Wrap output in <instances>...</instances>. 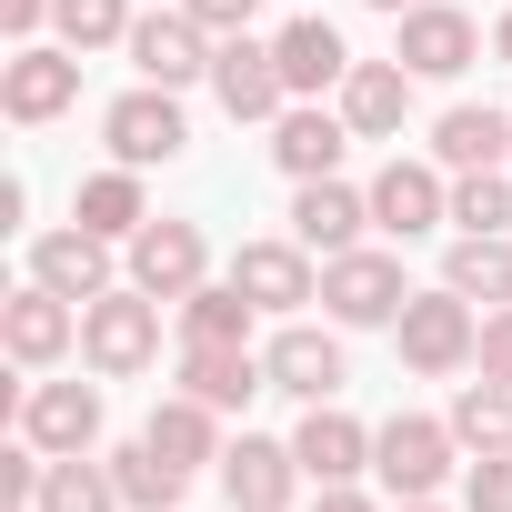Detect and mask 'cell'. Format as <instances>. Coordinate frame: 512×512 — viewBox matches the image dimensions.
Here are the masks:
<instances>
[{
	"mask_svg": "<svg viewBox=\"0 0 512 512\" xmlns=\"http://www.w3.org/2000/svg\"><path fill=\"white\" fill-rule=\"evenodd\" d=\"M81 352H91V372H151V352H161V302L131 282V292H101V302H81Z\"/></svg>",
	"mask_w": 512,
	"mask_h": 512,
	"instance_id": "cell-1",
	"label": "cell"
},
{
	"mask_svg": "<svg viewBox=\"0 0 512 512\" xmlns=\"http://www.w3.org/2000/svg\"><path fill=\"white\" fill-rule=\"evenodd\" d=\"M392 342H402V362H412V372H462V362L482 352V322H472V302L442 282V292H412V302H402Z\"/></svg>",
	"mask_w": 512,
	"mask_h": 512,
	"instance_id": "cell-2",
	"label": "cell"
},
{
	"mask_svg": "<svg viewBox=\"0 0 512 512\" xmlns=\"http://www.w3.org/2000/svg\"><path fill=\"white\" fill-rule=\"evenodd\" d=\"M101 141H111V161H131V171H151V161H181V141H191V121H181V91H161V81L121 91V101L101 111Z\"/></svg>",
	"mask_w": 512,
	"mask_h": 512,
	"instance_id": "cell-3",
	"label": "cell"
},
{
	"mask_svg": "<svg viewBox=\"0 0 512 512\" xmlns=\"http://www.w3.org/2000/svg\"><path fill=\"white\" fill-rule=\"evenodd\" d=\"M372 472L392 482V502H432L442 472H452V422H422V412H392L372 432Z\"/></svg>",
	"mask_w": 512,
	"mask_h": 512,
	"instance_id": "cell-4",
	"label": "cell"
},
{
	"mask_svg": "<svg viewBox=\"0 0 512 512\" xmlns=\"http://www.w3.org/2000/svg\"><path fill=\"white\" fill-rule=\"evenodd\" d=\"M211 91H221L231 121H282V111H292L282 51H272V41H251V31H231V41L211 51Z\"/></svg>",
	"mask_w": 512,
	"mask_h": 512,
	"instance_id": "cell-5",
	"label": "cell"
},
{
	"mask_svg": "<svg viewBox=\"0 0 512 512\" xmlns=\"http://www.w3.org/2000/svg\"><path fill=\"white\" fill-rule=\"evenodd\" d=\"M322 302H332V322H352V332H372V322H402V262L392 251H332L322 262Z\"/></svg>",
	"mask_w": 512,
	"mask_h": 512,
	"instance_id": "cell-6",
	"label": "cell"
},
{
	"mask_svg": "<svg viewBox=\"0 0 512 512\" xmlns=\"http://www.w3.org/2000/svg\"><path fill=\"white\" fill-rule=\"evenodd\" d=\"M472 11H452V0H412L402 11V31H392V61L412 71V81H462L472 71Z\"/></svg>",
	"mask_w": 512,
	"mask_h": 512,
	"instance_id": "cell-7",
	"label": "cell"
},
{
	"mask_svg": "<svg viewBox=\"0 0 512 512\" xmlns=\"http://www.w3.org/2000/svg\"><path fill=\"white\" fill-rule=\"evenodd\" d=\"M81 101V51H51V41H21L0 61V111L11 121H61Z\"/></svg>",
	"mask_w": 512,
	"mask_h": 512,
	"instance_id": "cell-8",
	"label": "cell"
},
{
	"mask_svg": "<svg viewBox=\"0 0 512 512\" xmlns=\"http://www.w3.org/2000/svg\"><path fill=\"white\" fill-rule=\"evenodd\" d=\"M131 71L141 81H161V91H191V81H211V31L191 21V11H151V21H131Z\"/></svg>",
	"mask_w": 512,
	"mask_h": 512,
	"instance_id": "cell-9",
	"label": "cell"
},
{
	"mask_svg": "<svg viewBox=\"0 0 512 512\" xmlns=\"http://www.w3.org/2000/svg\"><path fill=\"white\" fill-rule=\"evenodd\" d=\"M231 282L262 302V312H282V322H292L302 302H322V272H312L302 241H241V251H231Z\"/></svg>",
	"mask_w": 512,
	"mask_h": 512,
	"instance_id": "cell-10",
	"label": "cell"
},
{
	"mask_svg": "<svg viewBox=\"0 0 512 512\" xmlns=\"http://www.w3.org/2000/svg\"><path fill=\"white\" fill-rule=\"evenodd\" d=\"M372 221H382L392 241H422L432 221H452V181H442V161H382V181H372Z\"/></svg>",
	"mask_w": 512,
	"mask_h": 512,
	"instance_id": "cell-11",
	"label": "cell"
},
{
	"mask_svg": "<svg viewBox=\"0 0 512 512\" xmlns=\"http://www.w3.org/2000/svg\"><path fill=\"white\" fill-rule=\"evenodd\" d=\"M0 342H11L21 372H41V362H61L81 342V302H61L51 282H31V292H11V312H0Z\"/></svg>",
	"mask_w": 512,
	"mask_h": 512,
	"instance_id": "cell-12",
	"label": "cell"
},
{
	"mask_svg": "<svg viewBox=\"0 0 512 512\" xmlns=\"http://www.w3.org/2000/svg\"><path fill=\"white\" fill-rule=\"evenodd\" d=\"M21 442H41L51 462H61V452H91V442H101V392H91V382H41V392H21Z\"/></svg>",
	"mask_w": 512,
	"mask_h": 512,
	"instance_id": "cell-13",
	"label": "cell"
},
{
	"mask_svg": "<svg viewBox=\"0 0 512 512\" xmlns=\"http://www.w3.org/2000/svg\"><path fill=\"white\" fill-rule=\"evenodd\" d=\"M31 282H51L61 302H101V292H111V241H101L91 221L41 231V241H31Z\"/></svg>",
	"mask_w": 512,
	"mask_h": 512,
	"instance_id": "cell-14",
	"label": "cell"
},
{
	"mask_svg": "<svg viewBox=\"0 0 512 512\" xmlns=\"http://www.w3.org/2000/svg\"><path fill=\"white\" fill-rule=\"evenodd\" d=\"M201 231L191 221H141L131 231V282L151 292V302H181V292H201Z\"/></svg>",
	"mask_w": 512,
	"mask_h": 512,
	"instance_id": "cell-15",
	"label": "cell"
},
{
	"mask_svg": "<svg viewBox=\"0 0 512 512\" xmlns=\"http://www.w3.org/2000/svg\"><path fill=\"white\" fill-rule=\"evenodd\" d=\"M292 482H302V452H292V442L241 432V442L221 452V492H231V512H282V502H292Z\"/></svg>",
	"mask_w": 512,
	"mask_h": 512,
	"instance_id": "cell-16",
	"label": "cell"
},
{
	"mask_svg": "<svg viewBox=\"0 0 512 512\" xmlns=\"http://www.w3.org/2000/svg\"><path fill=\"white\" fill-rule=\"evenodd\" d=\"M181 392H201L211 412H241L251 392H272V362L251 342H181Z\"/></svg>",
	"mask_w": 512,
	"mask_h": 512,
	"instance_id": "cell-17",
	"label": "cell"
},
{
	"mask_svg": "<svg viewBox=\"0 0 512 512\" xmlns=\"http://www.w3.org/2000/svg\"><path fill=\"white\" fill-rule=\"evenodd\" d=\"M362 221H372V191H352L342 171L302 181V201H292V241L322 251V262H332V251H362Z\"/></svg>",
	"mask_w": 512,
	"mask_h": 512,
	"instance_id": "cell-18",
	"label": "cell"
},
{
	"mask_svg": "<svg viewBox=\"0 0 512 512\" xmlns=\"http://www.w3.org/2000/svg\"><path fill=\"white\" fill-rule=\"evenodd\" d=\"M262 362H272V392H292V402H332L342 392V342L312 332V322H282Z\"/></svg>",
	"mask_w": 512,
	"mask_h": 512,
	"instance_id": "cell-19",
	"label": "cell"
},
{
	"mask_svg": "<svg viewBox=\"0 0 512 512\" xmlns=\"http://www.w3.org/2000/svg\"><path fill=\"white\" fill-rule=\"evenodd\" d=\"M342 121H352L362 141H392V131L412 121V71H402V61H352V81H342Z\"/></svg>",
	"mask_w": 512,
	"mask_h": 512,
	"instance_id": "cell-20",
	"label": "cell"
},
{
	"mask_svg": "<svg viewBox=\"0 0 512 512\" xmlns=\"http://www.w3.org/2000/svg\"><path fill=\"white\" fill-rule=\"evenodd\" d=\"M342 141H352L342 111H282V121H272V161H282L292 181H332V171H342Z\"/></svg>",
	"mask_w": 512,
	"mask_h": 512,
	"instance_id": "cell-21",
	"label": "cell"
},
{
	"mask_svg": "<svg viewBox=\"0 0 512 512\" xmlns=\"http://www.w3.org/2000/svg\"><path fill=\"white\" fill-rule=\"evenodd\" d=\"M292 452H302V472H312V482H352V472L372 462V432H362L352 412L312 402V412H302V432H292Z\"/></svg>",
	"mask_w": 512,
	"mask_h": 512,
	"instance_id": "cell-22",
	"label": "cell"
},
{
	"mask_svg": "<svg viewBox=\"0 0 512 512\" xmlns=\"http://www.w3.org/2000/svg\"><path fill=\"white\" fill-rule=\"evenodd\" d=\"M502 151H512V121L492 101H462V111L432 121V161L442 171H502Z\"/></svg>",
	"mask_w": 512,
	"mask_h": 512,
	"instance_id": "cell-23",
	"label": "cell"
},
{
	"mask_svg": "<svg viewBox=\"0 0 512 512\" xmlns=\"http://www.w3.org/2000/svg\"><path fill=\"white\" fill-rule=\"evenodd\" d=\"M272 51H282V81H292V91H342V81H352L342 31H332V21H312V11H302V21H292Z\"/></svg>",
	"mask_w": 512,
	"mask_h": 512,
	"instance_id": "cell-24",
	"label": "cell"
},
{
	"mask_svg": "<svg viewBox=\"0 0 512 512\" xmlns=\"http://www.w3.org/2000/svg\"><path fill=\"white\" fill-rule=\"evenodd\" d=\"M442 282H452L462 302L502 312V302H512V251H502V231H462V241H452V262H442Z\"/></svg>",
	"mask_w": 512,
	"mask_h": 512,
	"instance_id": "cell-25",
	"label": "cell"
},
{
	"mask_svg": "<svg viewBox=\"0 0 512 512\" xmlns=\"http://www.w3.org/2000/svg\"><path fill=\"white\" fill-rule=\"evenodd\" d=\"M71 221H91L101 241H131V231L151 221V211H141V171H131V161H121V171H91L81 201H71Z\"/></svg>",
	"mask_w": 512,
	"mask_h": 512,
	"instance_id": "cell-26",
	"label": "cell"
},
{
	"mask_svg": "<svg viewBox=\"0 0 512 512\" xmlns=\"http://www.w3.org/2000/svg\"><path fill=\"white\" fill-rule=\"evenodd\" d=\"M141 442H151L161 462H181V472H201V462H221V442H211V402H201V392H181V402H161Z\"/></svg>",
	"mask_w": 512,
	"mask_h": 512,
	"instance_id": "cell-27",
	"label": "cell"
},
{
	"mask_svg": "<svg viewBox=\"0 0 512 512\" xmlns=\"http://www.w3.org/2000/svg\"><path fill=\"white\" fill-rule=\"evenodd\" d=\"M111 482H121V502H131V512H181V492H191V472H181V462H161L151 442H121V452H111Z\"/></svg>",
	"mask_w": 512,
	"mask_h": 512,
	"instance_id": "cell-28",
	"label": "cell"
},
{
	"mask_svg": "<svg viewBox=\"0 0 512 512\" xmlns=\"http://www.w3.org/2000/svg\"><path fill=\"white\" fill-rule=\"evenodd\" d=\"M251 302L241 282H201V292H181V342H251Z\"/></svg>",
	"mask_w": 512,
	"mask_h": 512,
	"instance_id": "cell-29",
	"label": "cell"
},
{
	"mask_svg": "<svg viewBox=\"0 0 512 512\" xmlns=\"http://www.w3.org/2000/svg\"><path fill=\"white\" fill-rule=\"evenodd\" d=\"M452 442H472V452H512V382H502V372L462 382V402H452Z\"/></svg>",
	"mask_w": 512,
	"mask_h": 512,
	"instance_id": "cell-30",
	"label": "cell"
},
{
	"mask_svg": "<svg viewBox=\"0 0 512 512\" xmlns=\"http://www.w3.org/2000/svg\"><path fill=\"white\" fill-rule=\"evenodd\" d=\"M41 512H121V482H111V462H91V452H61V462L41 472Z\"/></svg>",
	"mask_w": 512,
	"mask_h": 512,
	"instance_id": "cell-31",
	"label": "cell"
},
{
	"mask_svg": "<svg viewBox=\"0 0 512 512\" xmlns=\"http://www.w3.org/2000/svg\"><path fill=\"white\" fill-rule=\"evenodd\" d=\"M61 21V51H101V41H131V0H51Z\"/></svg>",
	"mask_w": 512,
	"mask_h": 512,
	"instance_id": "cell-32",
	"label": "cell"
},
{
	"mask_svg": "<svg viewBox=\"0 0 512 512\" xmlns=\"http://www.w3.org/2000/svg\"><path fill=\"white\" fill-rule=\"evenodd\" d=\"M452 221L462 231H502L512 221V181L502 171H452Z\"/></svg>",
	"mask_w": 512,
	"mask_h": 512,
	"instance_id": "cell-33",
	"label": "cell"
},
{
	"mask_svg": "<svg viewBox=\"0 0 512 512\" xmlns=\"http://www.w3.org/2000/svg\"><path fill=\"white\" fill-rule=\"evenodd\" d=\"M472 512H512V452H482L472 462Z\"/></svg>",
	"mask_w": 512,
	"mask_h": 512,
	"instance_id": "cell-34",
	"label": "cell"
},
{
	"mask_svg": "<svg viewBox=\"0 0 512 512\" xmlns=\"http://www.w3.org/2000/svg\"><path fill=\"white\" fill-rule=\"evenodd\" d=\"M472 362L512 382V302H502V312H482V352H472Z\"/></svg>",
	"mask_w": 512,
	"mask_h": 512,
	"instance_id": "cell-35",
	"label": "cell"
},
{
	"mask_svg": "<svg viewBox=\"0 0 512 512\" xmlns=\"http://www.w3.org/2000/svg\"><path fill=\"white\" fill-rule=\"evenodd\" d=\"M181 11H191L201 31H221V41H231V31H251V11H262V0H181Z\"/></svg>",
	"mask_w": 512,
	"mask_h": 512,
	"instance_id": "cell-36",
	"label": "cell"
},
{
	"mask_svg": "<svg viewBox=\"0 0 512 512\" xmlns=\"http://www.w3.org/2000/svg\"><path fill=\"white\" fill-rule=\"evenodd\" d=\"M41 21H51V0H0V31H11V41H31Z\"/></svg>",
	"mask_w": 512,
	"mask_h": 512,
	"instance_id": "cell-37",
	"label": "cell"
},
{
	"mask_svg": "<svg viewBox=\"0 0 512 512\" xmlns=\"http://www.w3.org/2000/svg\"><path fill=\"white\" fill-rule=\"evenodd\" d=\"M312 512H372V502H362L352 482H322V502H312Z\"/></svg>",
	"mask_w": 512,
	"mask_h": 512,
	"instance_id": "cell-38",
	"label": "cell"
},
{
	"mask_svg": "<svg viewBox=\"0 0 512 512\" xmlns=\"http://www.w3.org/2000/svg\"><path fill=\"white\" fill-rule=\"evenodd\" d=\"M492 51H502V61H512V11H502V31H492Z\"/></svg>",
	"mask_w": 512,
	"mask_h": 512,
	"instance_id": "cell-39",
	"label": "cell"
},
{
	"mask_svg": "<svg viewBox=\"0 0 512 512\" xmlns=\"http://www.w3.org/2000/svg\"><path fill=\"white\" fill-rule=\"evenodd\" d=\"M372 11H392V21H402V11H412V0H372Z\"/></svg>",
	"mask_w": 512,
	"mask_h": 512,
	"instance_id": "cell-40",
	"label": "cell"
},
{
	"mask_svg": "<svg viewBox=\"0 0 512 512\" xmlns=\"http://www.w3.org/2000/svg\"><path fill=\"white\" fill-rule=\"evenodd\" d=\"M402 512H432V502H402Z\"/></svg>",
	"mask_w": 512,
	"mask_h": 512,
	"instance_id": "cell-41",
	"label": "cell"
}]
</instances>
